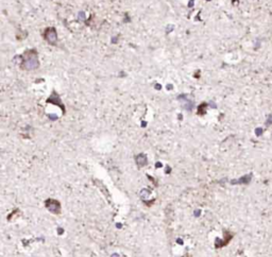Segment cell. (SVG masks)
Returning a JSON list of instances; mask_svg holds the SVG:
<instances>
[{
	"label": "cell",
	"instance_id": "obj_1",
	"mask_svg": "<svg viewBox=\"0 0 272 257\" xmlns=\"http://www.w3.org/2000/svg\"><path fill=\"white\" fill-rule=\"evenodd\" d=\"M37 67H38V60L35 50H31V51L25 52V60L22 61V68L31 70L35 69Z\"/></svg>",
	"mask_w": 272,
	"mask_h": 257
},
{
	"label": "cell",
	"instance_id": "obj_2",
	"mask_svg": "<svg viewBox=\"0 0 272 257\" xmlns=\"http://www.w3.org/2000/svg\"><path fill=\"white\" fill-rule=\"evenodd\" d=\"M45 38L49 41L50 44H56V39H58V36H56V32L54 28H48L46 31H45L44 34Z\"/></svg>",
	"mask_w": 272,
	"mask_h": 257
},
{
	"label": "cell",
	"instance_id": "obj_3",
	"mask_svg": "<svg viewBox=\"0 0 272 257\" xmlns=\"http://www.w3.org/2000/svg\"><path fill=\"white\" fill-rule=\"evenodd\" d=\"M46 205L49 208V210H51L52 213H59L61 206H60V203L58 201H56V200H48V201H46Z\"/></svg>",
	"mask_w": 272,
	"mask_h": 257
},
{
	"label": "cell",
	"instance_id": "obj_4",
	"mask_svg": "<svg viewBox=\"0 0 272 257\" xmlns=\"http://www.w3.org/2000/svg\"><path fill=\"white\" fill-rule=\"evenodd\" d=\"M136 161H137V164L139 166H143V165H146L147 158H146V156H145V154H139L137 157H136Z\"/></svg>",
	"mask_w": 272,
	"mask_h": 257
}]
</instances>
